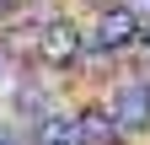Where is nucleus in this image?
<instances>
[{
	"label": "nucleus",
	"instance_id": "7ed1b4c3",
	"mask_svg": "<svg viewBox=\"0 0 150 145\" xmlns=\"http://www.w3.org/2000/svg\"><path fill=\"white\" fill-rule=\"evenodd\" d=\"M75 140L81 145H123V124H118V113L86 107V113L75 118Z\"/></svg>",
	"mask_w": 150,
	"mask_h": 145
},
{
	"label": "nucleus",
	"instance_id": "39448f33",
	"mask_svg": "<svg viewBox=\"0 0 150 145\" xmlns=\"http://www.w3.org/2000/svg\"><path fill=\"white\" fill-rule=\"evenodd\" d=\"M38 145H81V140H75V124H70V118L48 113V118H43V129H38Z\"/></svg>",
	"mask_w": 150,
	"mask_h": 145
},
{
	"label": "nucleus",
	"instance_id": "0eeeda50",
	"mask_svg": "<svg viewBox=\"0 0 150 145\" xmlns=\"http://www.w3.org/2000/svg\"><path fill=\"white\" fill-rule=\"evenodd\" d=\"M0 145H32V140H27L22 129H0Z\"/></svg>",
	"mask_w": 150,
	"mask_h": 145
},
{
	"label": "nucleus",
	"instance_id": "f03ea898",
	"mask_svg": "<svg viewBox=\"0 0 150 145\" xmlns=\"http://www.w3.org/2000/svg\"><path fill=\"white\" fill-rule=\"evenodd\" d=\"M112 113H118L123 129H150V86L145 81H129L112 92Z\"/></svg>",
	"mask_w": 150,
	"mask_h": 145
},
{
	"label": "nucleus",
	"instance_id": "6e6552de",
	"mask_svg": "<svg viewBox=\"0 0 150 145\" xmlns=\"http://www.w3.org/2000/svg\"><path fill=\"white\" fill-rule=\"evenodd\" d=\"M11 11H16V0H0V22H6V16H11Z\"/></svg>",
	"mask_w": 150,
	"mask_h": 145
},
{
	"label": "nucleus",
	"instance_id": "f257e3e1",
	"mask_svg": "<svg viewBox=\"0 0 150 145\" xmlns=\"http://www.w3.org/2000/svg\"><path fill=\"white\" fill-rule=\"evenodd\" d=\"M134 6H112V11H102L97 16V48H129L139 38V22H134Z\"/></svg>",
	"mask_w": 150,
	"mask_h": 145
},
{
	"label": "nucleus",
	"instance_id": "1a4fd4ad",
	"mask_svg": "<svg viewBox=\"0 0 150 145\" xmlns=\"http://www.w3.org/2000/svg\"><path fill=\"white\" fill-rule=\"evenodd\" d=\"M129 6H134V11H139V16H150V0H129Z\"/></svg>",
	"mask_w": 150,
	"mask_h": 145
},
{
	"label": "nucleus",
	"instance_id": "20e7f679",
	"mask_svg": "<svg viewBox=\"0 0 150 145\" xmlns=\"http://www.w3.org/2000/svg\"><path fill=\"white\" fill-rule=\"evenodd\" d=\"M38 48H43V59H48V65H70V59H75V48H81V32H75L70 22H48V27H43V38H38Z\"/></svg>",
	"mask_w": 150,
	"mask_h": 145
},
{
	"label": "nucleus",
	"instance_id": "423d86ee",
	"mask_svg": "<svg viewBox=\"0 0 150 145\" xmlns=\"http://www.w3.org/2000/svg\"><path fill=\"white\" fill-rule=\"evenodd\" d=\"M16 107H22V113L32 118V113H38V107H43V97H32V92H22V97H16Z\"/></svg>",
	"mask_w": 150,
	"mask_h": 145
},
{
	"label": "nucleus",
	"instance_id": "9d476101",
	"mask_svg": "<svg viewBox=\"0 0 150 145\" xmlns=\"http://www.w3.org/2000/svg\"><path fill=\"white\" fill-rule=\"evenodd\" d=\"M145 43H150V22H145Z\"/></svg>",
	"mask_w": 150,
	"mask_h": 145
}]
</instances>
